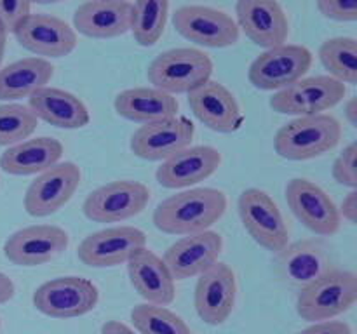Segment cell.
I'll return each instance as SVG.
<instances>
[{
	"label": "cell",
	"instance_id": "7402d4cb",
	"mask_svg": "<svg viewBox=\"0 0 357 334\" xmlns=\"http://www.w3.org/2000/svg\"><path fill=\"white\" fill-rule=\"evenodd\" d=\"M222 166V153L209 145L188 146L160 164L155 177L160 186L178 190L208 180Z\"/></svg>",
	"mask_w": 357,
	"mask_h": 334
},
{
	"label": "cell",
	"instance_id": "60d3db41",
	"mask_svg": "<svg viewBox=\"0 0 357 334\" xmlns=\"http://www.w3.org/2000/svg\"><path fill=\"white\" fill-rule=\"evenodd\" d=\"M7 31L3 30V26L0 24V68H2V61H3V54H6V47H7Z\"/></svg>",
	"mask_w": 357,
	"mask_h": 334
},
{
	"label": "cell",
	"instance_id": "5b68a950",
	"mask_svg": "<svg viewBox=\"0 0 357 334\" xmlns=\"http://www.w3.org/2000/svg\"><path fill=\"white\" fill-rule=\"evenodd\" d=\"M347 86L330 75L305 77L293 86L274 93L268 104L274 111L291 117L323 115L344 101Z\"/></svg>",
	"mask_w": 357,
	"mask_h": 334
},
{
	"label": "cell",
	"instance_id": "52a82bcc",
	"mask_svg": "<svg viewBox=\"0 0 357 334\" xmlns=\"http://www.w3.org/2000/svg\"><path fill=\"white\" fill-rule=\"evenodd\" d=\"M314 61L309 47L298 44H282L261 52L248 70L251 86L260 90H279L305 79Z\"/></svg>",
	"mask_w": 357,
	"mask_h": 334
},
{
	"label": "cell",
	"instance_id": "8992f818",
	"mask_svg": "<svg viewBox=\"0 0 357 334\" xmlns=\"http://www.w3.org/2000/svg\"><path fill=\"white\" fill-rule=\"evenodd\" d=\"M33 306L51 319H75L93 312L100 301V291L89 278L66 275L38 285Z\"/></svg>",
	"mask_w": 357,
	"mask_h": 334
},
{
	"label": "cell",
	"instance_id": "9c48e42d",
	"mask_svg": "<svg viewBox=\"0 0 357 334\" xmlns=\"http://www.w3.org/2000/svg\"><path fill=\"white\" fill-rule=\"evenodd\" d=\"M150 202L146 184L117 180L96 188L82 204L84 216L94 223H121L142 214Z\"/></svg>",
	"mask_w": 357,
	"mask_h": 334
},
{
	"label": "cell",
	"instance_id": "6da1fadb",
	"mask_svg": "<svg viewBox=\"0 0 357 334\" xmlns=\"http://www.w3.org/2000/svg\"><path fill=\"white\" fill-rule=\"evenodd\" d=\"M227 195L216 188H188L174 193L155 207V228L169 235H195L208 232L227 211Z\"/></svg>",
	"mask_w": 357,
	"mask_h": 334
},
{
	"label": "cell",
	"instance_id": "d4e9b609",
	"mask_svg": "<svg viewBox=\"0 0 357 334\" xmlns=\"http://www.w3.org/2000/svg\"><path fill=\"white\" fill-rule=\"evenodd\" d=\"M28 108L37 117V120H44L58 129H82L91 122V113L86 103L58 87H42L37 93L28 97Z\"/></svg>",
	"mask_w": 357,
	"mask_h": 334
},
{
	"label": "cell",
	"instance_id": "ffe728a7",
	"mask_svg": "<svg viewBox=\"0 0 357 334\" xmlns=\"http://www.w3.org/2000/svg\"><path fill=\"white\" fill-rule=\"evenodd\" d=\"M335 270L330 247L316 239H302L288 244L278 253V271L286 284L303 289Z\"/></svg>",
	"mask_w": 357,
	"mask_h": 334
},
{
	"label": "cell",
	"instance_id": "603a6c76",
	"mask_svg": "<svg viewBox=\"0 0 357 334\" xmlns=\"http://www.w3.org/2000/svg\"><path fill=\"white\" fill-rule=\"evenodd\" d=\"M128 275L132 289L150 305L167 306L176 298V280L167 270L162 257L149 247L136 250L128 263Z\"/></svg>",
	"mask_w": 357,
	"mask_h": 334
},
{
	"label": "cell",
	"instance_id": "5bb4252c",
	"mask_svg": "<svg viewBox=\"0 0 357 334\" xmlns=\"http://www.w3.org/2000/svg\"><path fill=\"white\" fill-rule=\"evenodd\" d=\"M68 244V233L59 226L31 225L7 237L3 256L16 267L33 268L61 256Z\"/></svg>",
	"mask_w": 357,
	"mask_h": 334
},
{
	"label": "cell",
	"instance_id": "9a60e30c",
	"mask_svg": "<svg viewBox=\"0 0 357 334\" xmlns=\"http://www.w3.org/2000/svg\"><path fill=\"white\" fill-rule=\"evenodd\" d=\"M143 247H146L143 230L136 226H112L82 239L77 256L91 268H112L128 263L129 257Z\"/></svg>",
	"mask_w": 357,
	"mask_h": 334
},
{
	"label": "cell",
	"instance_id": "7a4b0ae2",
	"mask_svg": "<svg viewBox=\"0 0 357 334\" xmlns=\"http://www.w3.org/2000/svg\"><path fill=\"white\" fill-rule=\"evenodd\" d=\"M340 139L342 124L333 115L298 117L275 132L274 150L281 159L302 162L331 152Z\"/></svg>",
	"mask_w": 357,
	"mask_h": 334
},
{
	"label": "cell",
	"instance_id": "83f0119b",
	"mask_svg": "<svg viewBox=\"0 0 357 334\" xmlns=\"http://www.w3.org/2000/svg\"><path fill=\"white\" fill-rule=\"evenodd\" d=\"M54 77V66L47 59L30 56L0 68V101H17L30 97L47 87Z\"/></svg>",
	"mask_w": 357,
	"mask_h": 334
},
{
	"label": "cell",
	"instance_id": "b9f144b4",
	"mask_svg": "<svg viewBox=\"0 0 357 334\" xmlns=\"http://www.w3.org/2000/svg\"><path fill=\"white\" fill-rule=\"evenodd\" d=\"M0 327H2V320H0Z\"/></svg>",
	"mask_w": 357,
	"mask_h": 334
},
{
	"label": "cell",
	"instance_id": "4dcf8cb0",
	"mask_svg": "<svg viewBox=\"0 0 357 334\" xmlns=\"http://www.w3.org/2000/svg\"><path fill=\"white\" fill-rule=\"evenodd\" d=\"M131 322L138 334H192L188 324L167 306L139 303L132 306Z\"/></svg>",
	"mask_w": 357,
	"mask_h": 334
},
{
	"label": "cell",
	"instance_id": "e575fe53",
	"mask_svg": "<svg viewBox=\"0 0 357 334\" xmlns=\"http://www.w3.org/2000/svg\"><path fill=\"white\" fill-rule=\"evenodd\" d=\"M28 14H31V2L28 0H0V24L7 33H13Z\"/></svg>",
	"mask_w": 357,
	"mask_h": 334
},
{
	"label": "cell",
	"instance_id": "d590c367",
	"mask_svg": "<svg viewBox=\"0 0 357 334\" xmlns=\"http://www.w3.org/2000/svg\"><path fill=\"white\" fill-rule=\"evenodd\" d=\"M298 334H352V329L344 320H326V322L312 324Z\"/></svg>",
	"mask_w": 357,
	"mask_h": 334
},
{
	"label": "cell",
	"instance_id": "e0dca14e",
	"mask_svg": "<svg viewBox=\"0 0 357 334\" xmlns=\"http://www.w3.org/2000/svg\"><path fill=\"white\" fill-rule=\"evenodd\" d=\"M237 299L236 271L227 263H216L197 277L194 305L199 319L209 326H222L232 315Z\"/></svg>",
	"mask_w": 357,
	"mask_h": 334
},
{
	"label": "cell",
	"instance_id": "4316f807",
	"mask_svg": "<svg viewBox=\"0 0 357 334\" xmlns=\"http://www.w3.org/2000/svg\"><path fill=\"white\" fill-rule=\"evenodd\" d=\"M114 108L122 118L146 125L176 117L180 103L174 96L155 87H132L115 96Z\"/></svg>",
	"mask_w": 357,
	"mask_h": 334
},
{
	"label": "cell",
	"instance_id": "1f68e13d",
	"mask_svg": "<svg viewBox=\"0 0 357 334\" xmlns=\"http://www.w3.org/2000/svg\"><path fill=\"white\" fill-rule=\"evenodd\" d=\"M37 117L26 104H0V146H14L37 131Z\"/></svg>",
	"mask_w": 357,
	"mask_h": 334
},
{
	"label": "cell",
	"instance_id": "74e56055",
	"mask_svg": "<svg viewBox=\"0 0 357 334\" xmlns=\"http://www.w3.org/2000/svg\"><path fill=\"white\" fill-rule=\"evenodd\" d=\"M16 294V285H14L13 278L0 271V305L10 301Z\"/></svg>",
	"mask_w": 357,
	"mask_h": 334
},
{
	"label": "cell",
	"instance_id": "ba28073f",
	"mask_svg": "<svg viewBox=\"0 0 357 334\" xmlns=\"http://www.w3.org/2000/svg\"><path fill=\"white\" fill-rule=\"evenodd\" d=\"M237 212L251 239L271 253H281L289 244V232L274 198L260 188H248L239 195Z\"/></svg>",
	"mask_w": 357,
	"mask_h": 334
},
{
	"label": "cell",
	"instance_id": "ac0fdd59",
	"mask_svg": "<svg viewBox=\"0 0 357 334\" xmlns=\"http://www.w3.org/2000/svg\"><path fill=\"white\" fill-rule=\"evenodd\" d=\"M223 250V239L218 232L195 233L181 237L171 244L164 253L162 261L171 271L174 280H187L208 271L218 263Z\"/></svg>",
	"mask_w": 357,
	"mask_h": 334
},
{
	"label": "cell",
	"instance_id": "2e32d148",
	"mask_svg": "<svg viewBox=\"0 0 357 334\" xmlns=\"http://www.w3.org/2000/svg\"><path fill=\"white\" fill-rule=\"evenodd\" d=\"M195 127L187 117H171L153 124L139 125L131 136V152L149 162H164L192 146Z\"/></svg>",
	"mask_w": 357,
	"mask_h": 334
},
{
	"label": "cell",
	"instance_id": "d6986e66",
	"mask_svg": "<svg viewBox=\"0 0 357 334\" xmlns=\"http://www.w3.org/2000/svg\"><path fill=\"white\" fill-rule=\"evenodd\" d=\"M236 17L239 31L243 30L260 47L274 49L288 40V16L275 0H239L236 3Z\"/></svg>",
	"mask_w": 357,
	"mask_h": 334
},
{
	"label": "cell",
	"instance_id": "f35d334b",
	"mask_svg": "<svg viewBox=\"0 0 357 334\" xmlns=\"http://www.w3.org/2000/svg\"><path fill=\"white\" fill-rule=\"evenodd\" d=\"M101 334H138L135 329L126 326L121 320H107L101 326Z\"/></svg>",
	"mask_w": 357,
	"mask_h": 334
},
{
	"label": "cell",
	"instance_id": "484cf974",
	"mask_svg": "<svg viewBox=\"0 0 357 334\" xmlns=\"http://www.w3.org/2000/svg\"><path fill=\"white\" fill-rule=\"evenodd\" d=\"M63 153L65 148L59 139L51 136L28 138L0 155V169L10 176H38L59 164Z\"/></svg>",
	"mask_w": 357,
	"mask_h": 334
},
{
	"label": "cell",
	"instance_id": "836d02e7",
	"mask_svg": "<svg viewBox=\"0 0 357 334\" xmlns=\"http://www.w3.org/2000/svg\"><path fill=\"white\" fill-rule=\"evenodd\" d=\"M317 10L324 17L338 23L357 21V2L354 0H317Z\"/></svg>",
	"mask_w": 357,
	"mask_h": 334
},
{
	"label": "cell",
	"instance_id": "30bf717a",
	"mask_svg": "<svg viewBox=\"0 0 357 334\" xmlns=\"http://www.w3.org/2000/svg\"><path fill=\"white\" fill-rule=\"evenodd\" d=\"M173 24L181 37L202 47H230L241 37L239 26L230 14L199 3L178 7L173 14Z\"/></svg>",
	"mask_w": 357,
	"mask_h": 334
},
{
	"label": "cell",
	"instance_id": "ab89813d",
	"mask_svg": "<svg viewBox=\"0 0 357 334\" xmlns=\"http://www.w3.org/2000/svg\"><path fill=\"white\" fill-rule=\"evenodd\" d=\"M344 115H345V120L349 122V125L357 127V100L354 96L349 97V101L345 103Z\"/></svg>",
	"mask_w": 357,
	"mask_h": 334
},
{
	"label": "cell",
	"instance_id": "277c9868",
	"mask_svg": "<svg viewBox=\"0 0 357 334\" xmlns=\"http://www.w3.org/2000/svg\"><path fill=\"white\" fill-rule=\"evenodd\" d=\"M357 303V275L351 270L328 271L300 289L296 313L307 322H326L344 315Z\"/></svg>",
	"mask_w": 357,
	"mask_h": 334
},
{
	"label": "cell",
	"instance_id": "8fae6325",
	"mask_svg": "<svg viewBox=\"0 0 357 334\" xmlns=\"http://www.w3.org/2000/svg\"><path fill=\"white\" fill-rule=\"evenodd\" d=\"M284 195L295 218L312 233L331 237L340 230L337 204L319 184L307 177H293L286 184Z\"/></svg>",
	"mask_w": 357,
	"mask_h": 334
},
{
	"label": "cell",
	"instance_id": "3957f363",
	"mask_svg": "<svg viewBox=\"0 0 357 334\" xmlns=\"http://www.w3.org/2000/svg\"><path fill=\"white\" fill-rule=\"evenodd\" d=\"M213 65L211 58L201 49L176 47L160 52L146 70V79L152 87L162 93L190 94L206 82L211 80Z\"/></svg>",
	"mask_w": 357,
	"mask_h": 334
},
{
	"label": "cell",
	"instance_id": "f546056e",
	"mask_svg": "<svg viewBox=\"0 0 357 334\" xmlns=\"http://www.w3.org/2000/svg\"><path fill=\"white\" fill-rule=\"evenodd\" d=\"M319 59L331 79L351 86L357 82V40L354 37L328 38L321 44Z\"/></svg>",
	"mask_w": 357,
	"mask_h": 334
},
{
	"label": "cell",
	"instance_id": "cb8c5ba5",
	"mask_svg": "<svg viewBox=\"0 0 357 334\" xmlns=\"http://www.w3.org/2000/svg\"><path fill=\"white\" fill-rule=\"evenodd\" d=\"M132 3L126 0H91L73 13L75 33L89 38H117L131 30Z\"/></svg>",
	"mask_w": 357,
	"mask_h": 334
},
{
	"label": "cell",
	"instance_id": "44dd1931",
	"mask_svg": "<svg viewBox=\"0 0 357 334\" xmlns=\"http://www.w3.org/2000/svg\"><path fill=\"white\" fill-rule=\"evenodd\" d=\"M188 104L192 113L201 124L222 134H232L244 124L239 101L223 84L209 80L199 89L188 94Z\"/></svg>",
	"mask_w": 357,
	"mask_h": 334
},
{
	"label": "cell",
	"instance_id": "7c38bea8",
	"mask_svg": "<svg viewBox=\"0 0 357 334\" xmlns=\"http://www.w3.org/2000/svg\"><path fill=\"white\" fill-rule=\"evenodd\" d=\"M17 44L37 58H65L79 44L75 30L58 16L47 13H31L13 31Z\"/></svg>",
	"mask_w": 357,
	"mask_h": 334
},
{
	"label": "cell",
	"instance_id": "4fadbf2b",
	"mask_svg": "<svg viewBox=\"0 0 357 334\" xmlns=\"http://www.w3.org/2000/svg\"><path fill=\"white\" fill-rule=\"evenodd\" d=\"M82 173L75 162H59L38 174L24 193V211L33 218H45L65 207L79 190Z\"/></svg>",
	"mask_w": 357,
	"mask_h": 334
},
{
	"label": "cell",
	"instance_id": "d6a6232c",
	"mask_svg": "<svg viewBox=\"0 0 357 334\" xmlns=\"http://www.w3.org/2000/svg\"><path fill=\"white\" fill-rule=\"evenodd\" d=\"M335 181L342 186H347L351 190L357 188V143L352 141L345 146L333 162L331 169Z\"/></svg>",
	"mask_w": 357,
	"mask_h": 334
},
{
	"label": "cell",
	"instance_id": "8d00e7d4",
	"mask_svg": "<svg viewBox=\"0 0 357 334\" xmlns=\"http://www.w3.org/2000/svg\"><path fill=\"white\" fill-rule=\"evenodd\" d=\"M338 214L342 219L349 221L351 225L357 223V190H351L342 200L340 207H338Z\"/></svg>",
	"mask_w": 357,
	"mask_h": 334
},
{
	"label": "cell",
	"instance_id": "f1b7e54d",
	"mask_svg": "<svg viewBox=\"0 0 357 334\" xmlns=\"http://www.w3.org/2000/svg\"><path fill=\"white\" fill-rule=\"evenodd\" d=\"M171 3L166 0H139L132 3L131 33L142 47H152L162 38Z\"/></svg>",
	"mask_w": 357,
	"mask_h": 334
}]
</instances>
